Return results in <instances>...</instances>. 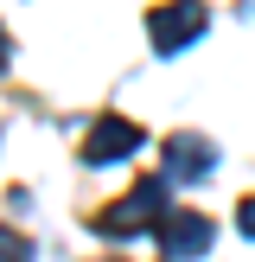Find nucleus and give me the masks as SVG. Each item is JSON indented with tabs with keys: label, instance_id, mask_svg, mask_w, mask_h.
Returning a JSON list of instances; mask_svg holds the SVG:
<instances>
[{
	"label": "nucleus",
	"instance_id": "f257e3e1",
	"mask_svg": "<svg viewBox=\"0 0 255 262\" xmlns=\"http://www.w3.org/2000/svg\"><path fill=\"white\" fill-rule=\"evenodd\" d=\"M211 237H217V224L204 211H166L160 217V250L172 262H198L204 250H211Z\"/></svg>",
	"mask_w": 255,
	"mask_h": 262
},
{
	"label": "nucleus",
	"instance_id": "f03ea898",
	"mask_svg": "<svg viewBox=\"0 0 255 262\" xmlns=\"http://www.w3.org/2000/svg\"><path fill=\"white\" fill-rule=\"evenodd\" d=\"M198 32H204V0H166V7L153 13V45H160V51L191 45Z\"/></svg>",
	"mask_w": 255,
	"mask_h": 262
},
{
	"label": "nucleus",
	"instance_id": "7ed1b4c3",
	"mask_svg": "<svg viewBox=\"0 0 255 262\" xmlns=\"http://www.w3.org/2000/svg\"><path fill=\"white\" fill-rule=\"evenodd\" d=\"M160 217H166V186H160V179H147L134 199H121L115 211H102V230L121 237V230H147V224H160Z\"/></svg>",
	"mask_w": 255,
	"mask_h": 262
},
{
	"label": "nucleus",
	"instance_id": "20e7f679",
	"mask_svg": "<svg viewBox=\"0 0 255 262\" xmlns=\"http://www.w3.org/2000/svg\"><path fill=\"white\" fill-rule=\"evenodd\" d=\"M134 147H140V128L121 122V115H102V122L89 128V141H83V160L89 166H109V160H128Z\"/></svg>",
	"mask_w": 255,
	"mask_h": 262
},
{
	"label": "nucleus",
	"instance_id": "39448f33",
	"mask_svg": "<svg viewBox=\"0 0 255 262\" xmlns=\"http://www.w3.org/2000/svg\"><path fill=\"white\" fill-rule=\"evenodd\" d=\"M211 160H217L211 141H198V135H178L172 147H166V173H172V179H204Z\"/></svg>",
	"mask_w": 255,
	"mask_h": 262
},
{
	"label": "nucleus",
	"instance_id": "423d86ee",
	"mask_svg": "<svg viewBox=\"0 0 255 262\" xmlns=\"http://www.w3.org/2000/svg\"><path fill=\"white\" fill-rule=\"evenodd\" d=\"M0 262H32V250H26V237H13V230H0Z\"/></svg>",
	"mask_w": 255,
	"mask_h": 262
},
{
	"label": "nucleus",
	"instance_id": "0eeeda50",
	"mask_svg": "<svg viewBox=\"0 0 255 262\" xmlns=\"http://www.w3.org/2000/svg\"><path fill=\"white\" fill-rule=\"evenodd\" d=\"M236 230H242V237H255V199H242V211H236Z\"/></svg>",
	"mask_w": 255,
	"mask_h": 262
},
{
	"label": "nucleus",
	"instance_id": "6e6552de",
	"mask_svg": "<svg viewBox=\"0 0 255 262\" xmlns=\"http://www.w3.org/2000/svg\"><path fill=\"white\" fill-rule=\"evenodd\" d=\"M7 58H13V45H7V32H0V64H7Z\"/></svg>",
	"mask_w": 255,
	"mask_h": 262
}]
</instances>
